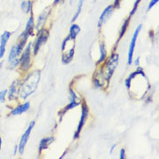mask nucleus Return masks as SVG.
<instances>
[{
  "instance_id": "ddd939ff",
  "label": "nucleus",
  "mask_w": 159,
  "mask_h": 159,
  "mask_svg": "<svg viewBox=\"0 0 159 159\" xmlns=\"http://www.w3.org/2000/svg\"><path fill=\"white\" fill-rule=\"evenodd\" d=\"M114 10H115V9H114V7H113V5H108L107 7L103 10L102 14L100 15L98 23V28L102 27L103 24L107 21L108 19H109V17H111V16L112 15V13H113V11H114Z\"/></svg>"
},
{
  "instance_id": "cd10ccee",
  "label": "nucleus",
  "mask_w": 159,
  "mask_h": 159,
  "mask_svg": "<svg viewBox=\"0 0 159 159\" xmlns=\"http://www.w3.org/2000/svg\"><path fill=\"white\" fill-rule=\"evenodd\" d=\"M139 63H140V57H138L136 60H135V65H136V66L138 67V66H139Z\"/></svg>"
},
{
  "instance_id": "6ab92c4d",
  "label": "nucleus",
  "mask_w": 159,
  "mask_h": 159,
  "mask_svg": "<svg viewBox=\"0 0 159 159\" xmlns=\"http://www.w3.org/2000/svg\"><path fill=\"white\" fill-rule=\"evenodd\" d=\"M32 6H33V2L30 0H25L21 3V10L25 14H29L32 11Z\"/></svg>"
},
{
  "instance_id": "4be33fe9",
  "label": "nucleus",
  "mask_w": 159,
  "mask_h": 159,
  "mask_svg": "<svg viewBox=\"0 0 159 159\" xmlns=\"http://www.w3.org/2000/svg\"><path fill=\"white\" fill-rule=\"evenodd\" d=\"M7 99V90L4 89V90H0V103H4L6 102Z\"/></svg>"
},
{
  "instance_id": "9b49d317",
  "label": "nucleus",
  "mask_w": 159,
  "mask_h": 159,
  "mask_svg": "<svg viewBox=\"0 0 159 159\" xmlns=\"http://www.w3.org/2000/svg\"><path fill=\"white\" fill-rule=\"evenodd\" d=\"M11 37V32L8 30H4L0 36V60L4 58L5 52H6V45L9 40Z\"/></svg>"
},
{
  "instance_id": "7c9ffc66",
  "label": "nucleus",
  "mask_w": 159,
  "mask_h": 159,
  "mask_svg": "<svg viewBox=\"0 0 159 159\" xmlns=\"http://www.w3.org/2000/svg\"><path fill=\"white\" fill-rule=\"evenodd\" d=\"M61 0H54V2H53V4L54 5H57V4H58L59 3H60Z\"/></svg>"
},
{
  "instance_id": "bb28decb",
  "label": "nucleus",
  "mask_w": 159,
  "mask_h": 159,
  "mask_svg": "<svg viewBox=\"0 0 159 159\" xmlns=\"http://www.w3.org/2000/svg\"><path fill=\"white\" fill-rule=\"evenodd\" d=\"M125 157H126V154H125V149H121L119 158H120V159H125Z\"/></svg>"
},
{
  "instance_id": "5701e85b",
  "label": "nucleus",
  "mask_w": 159,
  "mask_h": 159,
  "mask_svg": "<svg viewBox=\"0 0 159 159\" xmlns=\"http://www.w3.org/2000/svg\"><path fill=\"white\" fill-rule=\"evenodd\" d=\"M78 97L72 88H70V101H78Z\"/></svg>"
},
{
  "instance_id": "f257e3e1",
  "label": "nucleus",
  "mask_w": 159,
  "mask_h": 159,
  "mask_svg": "<svg viewBox=\"0 0 159 159\" xmlns=\"http://www.w3.org/2000/svg\"><path fill=\"white\" fill-rule=\"evenodd\" d=\"M40 78H41L40 70H34L28 74L26 78L24 79V81H22L20 90H19V98H21L22 100H25L30 95L33 94L39 86Z\"/></svg>"
},
{
  "instance_id": "423d86ee",
  "label": "nucleus",
  "mask_w": 159,
  "mask_h": 159,
  "mask_svg": "<svg viewBox=\"0 0 159 159\" xmlns=\"http://www.w3.org/2000/svg\"><path fill=\"white\" fill-rule=\"evenodd\" d=\"M22 81L20 79H16L12 82L7 90V99L9 102H15L19 98V90Z\"/></svg>"
},
{
  "instance_id": "f8f14e48",
  "label": "nucleus",
  "mask_w": 159,
  "mask_h": 159,
  "mask_svg": "<svg viewBox=\"0 0 159 159\" xmlns=\"http://www.w3.org/2000/svg\"><path fill=\"white\" fill-rule=\"evenodd\" d=\"M30 108V102H25V103H21V104H18L17 106L13 107L11 111H10V115L12 116H20L22 114L27 112Z\"/></svg>"
},
{
  "instance_id": "7ed1b4c3",
  "label": "nucleus",
  "mask_w": 159,
  "mask_h": 159,
  "mask_svg": "<svg viewBox=\"0 0 159 159\" xmlns=\"http://www.w3.org/2000/svg\"><path fill=\"white\" fill-rule=\"evenodd\" d=\"M31 47L32 43L30 42L24 49L19 57V70L24 72L27 71L31 66Z\"/></svg>"
},
{
  "instance_id": "aec40b11",
  "label": "nucleus",
  "mask_w": 159,
  "mask_h": 159,
  "mask_svg": "<svg viewBox=\"0 0 159 159\" xmlns=\"http://www.w3.org/2000/svg\"><path fill=\"white\" fill-rule=\"evenodd\" d=\"M129 21H130V17H129L128 18H126L125 20V22H124V24L122 25L120 32H119V36H118V39H117V43H118L121 39H122V38L125 36V32H126V30H127L128 27H129Z\"/></svg>"
},
{
  "instance_id": "412c9836",
  "label": "nucleus",
  "mask_w": 159,
  "mask_h": 159,
  "mask_svg": "<svg viewBox=\"0 0 159 159\" xmlns=\"http://www.w3.org/2000/svg\"><path fill=\"white\" fill-rule=\"evenodd\" d=\"M84 0H79V1H78V8H77V11H76L75 15H74L73 17H72V19H71V23H74V22L78 19V17H79V15H80V13H81L82 11L83 5H84Z\"/></svg>"
},
{
  "instance_id": "dca6fc26",
  "label": "nucleus",
  "mask_w": 159,
  "mask_h": 159,
  "mask_svg": "<svg viewBox=\"0 0 159 159\" xmlns=\"http://www.w3.org/2000/svg\"><path fill=\"white\" fill-rule=\"evenodd\" d=\"M78 105H80V102H79V101H70L68 105H66L62 111H60L58 112V116H60L59 122L62 121V117L64 116V115H65L66 112L69 111L70 110H72L74 108H76L77 106H78Z\"/></svg>"
},
{
  "instance_id": "a878e982",
  "label": "nucleus",
  "mask_w": 159,
  "mask_h": 159,
  "mask_svg": "<svg viewBox=\"0 0 159 159\" xmlns=\"http://www.w3.org/2000/svg\"><path fill=\"white\" fill-rule=\"evenodd\" d=\"M121 2H122V0H114V4H112L114 9H118L120 7Z\"/></svg>"
},
{
  "instance_id": "6e6552de",
  "label": "nucleus",
  "mask_w": 159,
  "mask_h": 159,
  "mask_svg": "<svg viewBox=\"0 0 159 159\" xmlns=\"http://www.w3.org/2000/svg\"><path fill=\"white\" fill-rule=\"evenodd\" d=\"M142 28L143 25H139L138 26V28L135 30L133 37H132V39H131V42H130V44H129V52H128V65H132V62H133L134 50H135V46H136V42H137L138 35L140 33Z\"/></svg>"
},
{
  "instance_id": "2eb2a0df",
  "label": "nucleus",
  "mask_w": 159,
  "mask_h": 159,
  "mask_svg": "<svg viewBox=\"0 0 159 159\" xmlns=\"http://www.w3.org/2000/svg\"><path fill=\"white\" fill-rule=\"evenodd\" d=\"M53 141H54V138H53V137H48V138H43V139L40 141V143H39V153H41V152L43 151H44V150H47L48 148H49V146L53 143Z\"/></svg>"
},
{
  "instance_id": "a211bd4d",
  "label": "nucleus",
  "mask_w": 159,
  "mask_h": 159,
  "mask_svg": "<svg viewBox=\"0 0 159 159\" xmlns=\"http://www.w3.org/2000/svg\"><path fill=\"white\" fill-rule=\"evenodd\" d=\"M80 31H81L80 26L78 25H76V24H73V25H71L70 28V32L68 36H69L70 39L75 40V39H77L78 35L80 33Z\"/></svg>"
},
{
  "instance_id": "39448f33",
  "label": "nucleus",
  "mask_w": 159,
  "mask_h": 159,
  "mask_svg": "<svg viewBox=\"0 0 159 159\" xmlns=\"http://www.w3.org/2000/svg\"><path fill=\"white\" fill-rule=\"evenodd\" d=\"M49 36H50V33H49V30H47V29L43 28V29H41V30L38 31V38L36 39L35 43L32 44L33 45V54L34 55H37L41 46L47 42Z\"/></svg>"
},
{
  "instance_id": "9d476101",
  "label": "nucleus",
  "mask_w": 159,
  "mask_h": 159,
  "mask_svg": "<svg viewBox=\"0 0 159 159\" xmlns=\"http://www.w3.org/2000/svg\"><path fill=\"white\" fill-rule=\"evenodd\" d=\"M52 12L51 11V6H48L46 8L43 10L42 12L39 14V16L38 17V22H37V25H35V29L37 30V31H39L41 29H43L44 25H45V23L47 21L48 17L50 16V14Z\"/></svg>"
},
{
  "instance_id": "2f4dec72",
  "label": "nucleus",
  "mask_w": 159,
  "mask_h": 159,
  "mask_svg": "<svg viewBox=\"0 0 159 159\" xmlns=\"http://www.w3.org/2000/svg\"><path fill=\"white\" fill-rule=\"evenodd\" d=\"M2 143H3V141H2V138L0 137V151H1V149H2Z\"/></svg>"
},
{
  "instance_id": "c85d7f7f",
  "label": "nucleus",
  "mask_w": 159,
  "mask_h": 159,
  "mask_svg": "<svg viewBox=\"0 0 159 159\" xmlns=\"http://www.w3.org/2000/svg\"><path fill=\"white\" fill-rule=\"evenodd\" d=\"M17 151H18V146H17V145H16V146H15V148H14V152H13V154H14V155H16Z\"/></svg>"
},
{
  "instance_id": "c756f323",
  "label": "nucleus",
  "mask_w": 159,
  "mask_h": 159,
  "mask_svg": "<svg viewBox=\"0 0 159 159\" xmlns=\"http://www.w3.org/2000/svg\"><path fill=\"white\" fill-rule=\"evenodd\" d=\"M116 144H113L111 146V153H112L113 152V151L116 149Z\"/></svg>"
},
{
  "instance_id": "f03ea898",
  "label": "nucleus",
  "mask_w": 159,
  "mask_h": 159,
  "mask_svg": "<svg viewBox=\"0 0 159 159\" xmlns=\"http://www.w3.org/2000/svg\"><path fill=\"white\" fill-rule=\"evenodd\" d=\"M118 61H119V56L117 53L112 52L111 56L109 57V58L106 61L104 67H103V72H104V77H105V80L109 84V82L111 78L112 75L114 73L115 70L117 67L118 65Z\"/></svg>"
},
{
  "instance_id": "473e14b6",
  "label": "nucleus",
  "mask_w": 159,
  "mask_h": 159,
  "mask_svg": "<svg viewBox=\"0 0 159 159\" xmlns=\"http://www.w3.org/2000/svg\"><path fill=\"white\" fill-rule=\"evenodd\" d=\"M73 1H74V0H70V4H72V3H73Z\"/></svg>"
},
{
  "instance_id": "b1692460",
  "label": "nucleus",
  "mask_w": 159,
  "mask_h": 159,
  "mask_svg": "<svg viewBox=\"0 0 159 159\" xmlns=\"http://www.w3.org/2000/svg\"><path fill=\"white\" fill-rule=\"evenodd\" d=\"M141 1H142V0H136V1H135V3H134V5H133V8H132L131 11H130V16H129V17H132L134 14L136 13V11H137V10H138V5H139L140 3H141Z\"/></svg>"
},
{
  "instance_id": "0eeeda50",
  "label": "nucleus",
  "mask_w": 159,
  "mask_h": 159,
  "mask_svg": "<svg viewBox=\"0 0 159 159\" xmlns=\"http://www.w3.org/2000/svg\"><path fill=\"white\" fill-rule=\"evenodd\" d=\"M35 126V121H31L30 123V125L28 126V128L26 129V130L25 131V133L23 134V136L20 138V142L18 143V152L20 155H23L24 152H25V150L26 144L28 143V140L30 138V134H31V131H32V129L34 128Z\"/></svg>"
},
{
  "instance_id": "1a4fd4ad",
  "label": "nucleus",
  "mask_w": 159,
  "mask_h": 159,
  "mask_svg": "<svg viewBox=\"0 0 159 159\" xmlns=\"http://www.w3.org/2000/svg\"><path fill=\"white\" fill-rule=\"evenodd\" d=\"M62 63L64 65H68L70 64L74 57L75 54V43H72L71 46L67 49L66 46L62 45Z\"/></svg>"
},
{
  "instance_id": "4468645a",
  "label": "nucleus",
  "mask_w": 159,
  "mask_h": 159,
  "mask_svg": "<svg viewBox=\"0 0 159 159\" xmlns=\"http://www.w3.org/2000/svg\"><path fill=\"white\" fill-rule=\"evenodd\" d=\"M35 30V20H34V16H33V13L32 11L30 12V17H29L28 21L26 23L25 28V30L22 32L21 34L25 35L26 37L30 38V36L33 35V31Z\"/></svg>"
},
{
  "instance_id": "393cba45",
  "label": "nucleus",
  "mask_w": 159,
  "mask_h": 159,
  "mask_svg": "<svg viewBox=\"0 0 159 159\" xmlns=\"http://www.w3.org/2000/svg\"><path fill=\"white\" fill-rule=\"evenodd\" d=\"M158 1L159 0H151V2H150V4H149V5H148V7H147V11H150L151 9L153 8L156 4L158 3Z\"/></svg>"
},
{
  "instance_id": "f3484780",
  "label": "nucleus",
  "mask_w": 159,
  "mask_h": 159,
  "mask_svg": "<svg viewBox=\"0 0 159 159\" xmlns=\"http://www.w3.org/2000/svg\"><path fill=\"white\" fill-rule=\"evenodd\" d=\"M99 50H100V57H99L98 60L97 62V65L101 64V63H103V61H105V59L107 58V50H106L105 43H103V42L100 43Z\"/></svg>"
},
{
  "instance_id": "20e7f679",
  "label": "nucleus",
  "mask_w": 159,
  "mask_h": 159,
  "mask_svg": "<svg viewBox=\"0 0 159 159\" xmlns=\"http://www.w3.org/2000/svg\"><path fill=\"white\" fill-rule=\"evenodd\" d=\"M88 116H89V107H88L85 101H83V103L81 104V116H80V120H79L78 128L76 129L73 136V138L75 140L79 138L80 132H81L82 129H83L84 125L85 124V122L88 119Z\"/></svg>"
}]
</instances>
